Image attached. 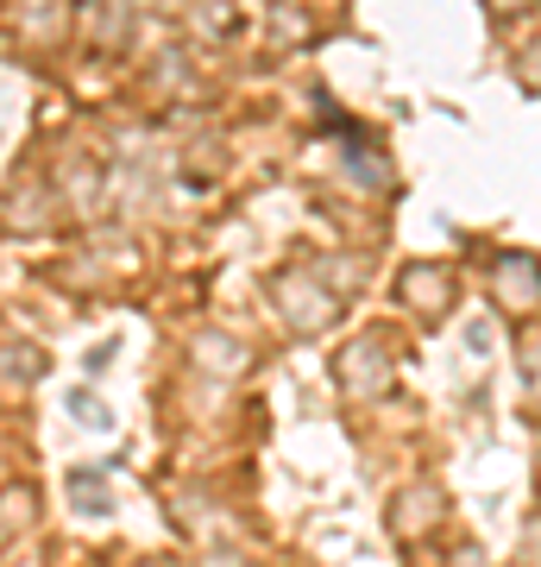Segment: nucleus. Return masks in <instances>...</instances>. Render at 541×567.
<instances>
[{
  "label": "nucleus",
  "mask_w": 541,
  "mask_h": 567,
  "mask_svg": "<svg viewBox=\"0 0 541 567\" xmlns=\"http://www.w3.org/2000/svg\"><path fill=\"white\" fill-rule=\"evenodd\" d=\"M498 303L503 309H535L541 303V265L529 259V252L498 259Z\"/></svg>",
  "instance_id": "f257e3e1"
},
{
  "label": "nucleus",
  "mask_w": 541,
  "mask_h": 567,
  "mask_svg": "<svg viewBox=\"0 0 541 567\" xmlns=\"http://www.w3.org/2000/svg\"><path fill=\"white\" fill-rule=\"evenodd\" d=\"M485 13H491L498 25H510V20H529V13H535V0H485Z\"/></svg>",
  "instance_id": "f03ea898"
},
{
  "label": "nucleus",
  "mask_w": 541,
  "mask_h": 567,
  "mask_svg": "<svg viewBox=\"0 0 541 567\" xmlns=\"http://www.w3.org/2000/svg\"><path fill=\"white\" fill-rule=\"evenodd\" d=\"M522 372H529V385L541 391V334H529V341H522Z\"/></svg>",
  "instance_id": "7ed1b4c3"
}]
</instances>
